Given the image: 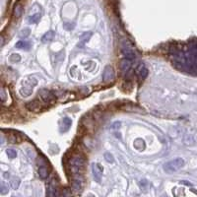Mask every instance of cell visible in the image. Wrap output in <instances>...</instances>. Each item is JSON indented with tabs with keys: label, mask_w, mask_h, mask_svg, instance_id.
Wrapping results in <instances>:
<instances>
[{
	"label": "cell",
	"mask_w": 197,
	"mask_h": 197,
	"mask_svg": "<svg viewBox=\"0 0 197 197\" xmlns=\"http://www.w3.org/2000/svg\"><path fill=\"white\" fill-rule=\"evenodd\" d=\"M0 98H1L2 103H5V99H6V94H5V90L3 88L0 90Z\"/></svg>",
	"instance_id": "obj_25"
},
{
	"label": "cell",
	"mask_w": 197,
	"mask_h": 197,
	"mask_svg": "<svg viewBox=\"0 0 197 197\" xmlns=\"http://www.w3.org/2000/svg\"><path fill=\"white\" fill-rule=\"evenodd\" d=\"M39 175L41 178H46L47 175H49V171L45 166H41L39 168Z\"/></svg>",
	"instance_id": "obj_16"
},
{
	"label": "cell",
	"mask_w": 197,
	"mask_h": 197,
	"mask_svg": "<svg viewBox=\"0 0 197 197\" xmlns=\"http://www.w3.org/2000/svg\"><path fill=\"white\" fill-rule=\"evenodd\" d=\"M22 12H23V7L21 4H17L14 8V15L16 18H20L21 15H22Z\"/></svg>",
	"instance_id": "obj_18"
},
{
	"label": "cell",
	"mask_w": 197,
	"mask_h": 197,
	"mask_svg": "<svg viewBox=\"0 0 197 197\" xmlns=\"http://www.w3.org/2000/svg\"><path fill=\"white\" fill-rule=\"evenodd\" d=\"M71 124H72V120L70 118H63L62 119V128L64 127V130H63V132H66L69 129V127L71 126Z\"/></svg>",
	"instance_id": "obj_17"
},
{
	"label": "cell",
	"mask_w": 197,
	"mask_h": 197,
	"mask_svg": "<svg viewBox=\"0 0 197 197\" xmlns=\"http://www.w3.org/2000/svg\"><path fill=\"white\" fill-rule=\"evenodd\" d=\"M26 108L28 110L32 111V113H40L42 109V105L39 102V101H33L26 105Z\"/></svg>",
	"instance_id": "obj_8"
},
{
	"label": "cell",
	"mask_w": 197,
	"mask_h": 197,
	"mask_svg": "<svg viewBox=\"0 0 197 197\" xmlns=\"http://www.w3.org/2000/svg\"><path fill=\"white\" fill-rule=\"evenodd\" d=\"M92 172L94 175V179L97 182H101V178L103 174V169L99 164H93L92 165Z\"/></svg>",
	"instance_id": "obj_7"
},
{
	"label": "cell",
	"mask_w": 197,
	"mask_h": 197,
	"mask_svg": "<svg viewBox=\"0 0 197 197\" xmlns=\"http://www.w3.org/2000/svg\"><path fill=\"white\" fill-rule=\"evenodd\" d=\"M4 45V39H3V36H1V47H3Z\"/></svg>",
	"instance_id": "obj_26"
},
{
	"label": "cell",
	"mask_w": 197,
	"mask_h": 197,
	"mask_svg": "<svg viewBox=\"0 0 197 197\" xmlns=\"http://www.w3.org/2000/svg\"><path fill=\"white\" fill-rule=\"evenodd\" d=\"M41 13L39 11V12H36L34 14L30 15L28 21H29L30 24H36V23H38L39 21L41 20Z\"/></svg>",
	"instance_id": "obj_13"
},
{
	"label": "cell",
	"mask_w": 197,
	"mask_h": 197,
	"mask_svg": "<svg viewBox=\"0 0 197 197\" xmlns=\"http://www.w3.org/2000/svg\"><path fill=\"white\" fill-rule=\"evenodd\" d=\"M105 159L109 163H113V162H114V159H113V155H110L109 153H105Z\"/></svg>",
	"instance_id": "obj_23"
},
{
	"label": "cell",
	"mask_w": 197,
	"mask_h": 197,
	"mask_svg": "<svg viewBox=\"0 0 197 197\" xmlns=\"http://www.w3.org/2000/svg\"><path fill=\"white\" fill-rule=\"evenodd\" d=\"M29 34H30V30L29 29H25V30H23L22 32H21V34H20V36L21 38H26V36H29Z\"/></svg>",
	"instance_id": "obj_24"
},
{
	"label": "cell",
	"mask_w": 197,
	"mask_h": 197,
	"mask_svg": "<svg viewBox=\"0 0 197 197\" xmlns=\"http://www.w3.org/2000/svg\"><path fill=\"white\" fill-rule=\"evenodd\" d=\"M20 178H17V177H14L11 178V180H10V185H11V187L16 190V189H18L19 187V185H20Z\"/></svg>",
	"instance_id": "obj_15"
},
{
	"label": "cell",
	"mask_w": 197,
	"mask_h": 197,
	"mask_svg": "<svg viewBox=\"0 0 197 197\" xmlns=\"http://www.w3.org/2000/svg\"><path fill=\"white\" fill-rule=\"evenodd\" d=\"M9 60L11 61L12 63H16V62H19L21 60V57L19 54H16V53H14V54H12L11 56H10Z\"/></svg>",
	"instance_id": "obj_21"
},
{
	"label": "cell",
	"mask_w": 197,
	"mask_h": 197,
	"mask_svg": "<svg viewBox=\"0 0 197 197\" xmlns=\"http://www.w3.org/2000/svg\"><path fill=\"white\" fill-rule=\"evenodd\" d=\"M119 67H120L121 72L125 74V73H127L129 71V69L131 67V61L129 59H126V58H124V59H122L120 61Z\"/></svg>",
	"instance_id": "obj_11"
},
{
	"label": "cell",
	"mask_w": 197,
	"mask_h": 197,
	"mask_svg": "<svg viewBox=\"0 0 197 197\" xmlns=\"http://www.w3.org/2000/svg\"><path fill=\"white\" fill-rule=\"evenodd\" d=\"M184 166V160L182 158L173 159L164 165V171L168 173H173L179 171Z\"/></svg>",
	"instance_id": "obj_1"
},
{
	"label": "cell",
	"mask_w": 197,
	"mask_h": 197,
	"mask_svg": "<svg viewBox=\"0 0 197 197\" xmlns=\"http://www.w3.org/2000/svg\"><path fill=\"white\" fill-rule=\"evenodd\" d=\"M85 160L81 155H75L73 156L70 160V167L73 174H81V171L84 168Z\"/></svg>",
	"instance_id": "obj_2"
},
{
	"label": "cell",
	"mask_w": 197,
	"mask_h": 197,
	"mask_svg": "<svg viewBox=\"0 0 197 197\" xmlns=\"http://www.w3.org/2000/svg\"><path fill=\"white\" fill-rule=\"evenodd\" d=\"M38 84L36 80L34 78H28L26 80H23L22 88L20 89V94L23 97H28V96L32 95L33 93V89L36 85Z\"/></svg>",
	"instance_id": "obj_3"
},
{
	"label": "cell",
	"mask_w": 197,
	"mask_h": 197,
	"mask_svg": "<svg viewBox=\"0 0 197 197\" xmlns=\"http://www.w3.org/2000/svg\"><path fill=\"white\" fill-rule=\"evenodd\" d=\"M88 197H95V196H93V195H89Z\"/></svg>",
	"instance_id": "obj_27"
},
{
	"label": "cell",
	"mask_w": 197,
	"mask_h": 197,
	"mask_svg": "<svg viewBox=\"0 0 197 197\" xmlns=\"http://www.w3.org/2000/svg\"><path fill=\"white\" fill-rule=\"evenodd\" d=\"M8 185H6L5 182H1V186H0V191H1V194H6L8 192Z\"/></svg>",
	"instance_id": "obj_22"
},
{
	"label": "cell",
	"mask_w": 197,
	"mask_h": 197,
	"mask_svg": "<svg viewBox=\"0 0 197 197\" xmlns=\"http://www.w3.org/2000/svg\"><path fill=\"white\" fill-rule=\"evenodd\" d=\"M47 197H57V191L55 186H53L52 184L49 185V191H47Z\"/></svg>",
	"instance_id": "obj_19"
},
{
	"label": "cell",
	"mask_w": 197,
	"mask_h": 197,
	"mask_svg": "<svg viewBox=\"0 0 197 197\" xmlns=\"http://www.w3.org/2000/svg\"><path fill=\"white\" fill-rule=\"evenodd\" d=\"M114 77H115V74H114L113 68L110 65L105 66L104 73H103V80L105 82H110L114 79Z\"/></svg>",
	"instance_id": "obj_6"
},
{
	"label": "cell",
	"mask_w": 197,
	"mask_h": 197,
	"mask_svg": "<svg viewBox=\"0 0 197 197\" xmlns=\"http://www.w3.org/2000/svg\"><path fill=\"white\" fill-rule=\"evenodd\" d=\"M6 154H7L8 158H10V159H14V158L17 157V152H16L15 150H13V149H7Z\"/></svg>",
	"instance_id": "obj_20"
},
{
	"label": "cell",
	"mask_w": 197,
	"mask_h": 197,
	"mask_svg": "<svg viewBox=\"0 0 197 197\" xmlns=\"http://www.w3.org/2000/svg\"><path fill=\"white\" fill-rule=\"evenodd\" d=\"M135 72H136V75L140 80H144L148 76V69L143 63H140V64L136 67Z\"/></svg>",
	"instance_id": "obj_9"
},
{
	"label": "cell",
	"mask_w": 197,
	"mask_h": 197,
	"mask_svg": "<svg viewBox=\"0 0 197 197\" xmlns=\"http://www.w3.org/2000/svg\"><path fill=\"white\" fill-rule=\"evenodd\" d=\"M54 36H55V33L53 31H49L47 33H45L44 36H42V38H41V41L42 42H49L51 41L53 39H54Z\"/></svg>",
	"instance_id": "obj_12"
},
{
	"label": "cell",
	"mask_w": 197,
	"mask_h": 197,
	"mask_svg": "<svg viewBox=\"0 0 197 197\" xmlns=\"http://www.w3.org/2000/svg\"><path fill=\"white\" fill-rule=\"evenodd\" d=\"M122 54L124 55V57L126 58V59H134V58L136 57V54H135V51L133 50L132 47L130 46H122Z\"/></svg>",
	"instance_id": "obj_10"
},
{
	"label": "cell",
	"mask_w": 197,
	"mask_h": 197,
	"mask_svg": "<svg viewBox=\"0 0 197 197\" xmlns=\"http://www.w3.org/2000/svg\"><path fill=\"white\" fill-rule=\"evenodd\" d=\"M83 178L81 174H74L72 180V188L75 192L79 193L83 189Z\"/></svg>",
	"instance_id": "obj_5"
},
{
	"label": "cell",
	"mask_w": 197,
	"mask_h": 197,
	"mask_svg": "<svg viewBox=\"0 0 197 197\" xmlns=\"http://www.w3.org/2000/svg\"><path fill=\"white\" fill-rule=\"evenodd\" d=\"M39 95H40V97H41L42 102L47 104V105H50V104H52L55 101V96L53 95L49 91V90L41 89V91H40V93H39Z\"/></svg>",
	"instance_id": "obj_4"
},
{
	"label": "cell",
	"mask_w": 197,
	"mask_h": 197,
	"mask_svg": "<svg viewBox=\"0 0 197 197\" xmlns=\"http://www.w3.org/2000/svg\"><path fill=\"white\" fill-rule=\"evenodd\" d=\"M15 46H16V49L28 50L30 47H31V42L27 41H20L17 42V44H16Z\"/></svg>",
	"instance_id": "obj_14"
}]
</instances>
